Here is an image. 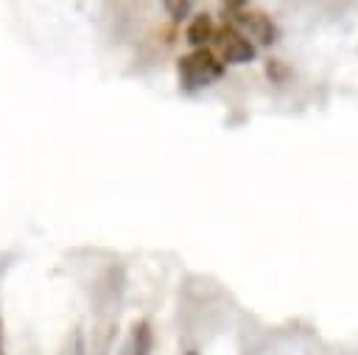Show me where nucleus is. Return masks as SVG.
Returning <instances> with one entry per match:
<instances>
[{
  "label": "nucleus",
  "instance_id": "obj_8",
  "mask_svg": "<svg viewBox=\"0 0 358 355\" xmlns=\"http://www.w3.org/2000/svg\"><path fill=\"white\" fill-rule=\"evenodd\" d=\"M0 355H3V321H0Z\"/></svg>",
  "mask_w": 358,
  "mask_h": 355
},
{
  "label": "nucleus",
  "instance_id": "obj_3",
  "mask_svg": "<svg viewBox=\"0 0 358 355\" xmlns=\"http://www.w3.org/2000/svg\"><path fill=\"white\" fill-rule=\"evenodd\" d=\"M213 39H215V48H218V53H221V61L246 64V61L255 59V45H252V39H246V36H243L238 28H232V25L215 28Z\"/></svg>",
  "mask_w": 358,
  "mask_h": 355
},
{
  "label": "nucleus",
  "instance_id": "obj_2",
  "mask_svg": "<svg viewBox=\"0 0 358 355\" xmlns=\"http://www.w3.org/2000/svg\"><path fill=\"white\" fill-rule=\"evenodd\" d=\"M221 11H224V17H229L227 25L238 28L246 39L252 36L260 45H271L277 39V25L266 11H257V8L246 6V3H227Z\"/></svg>",
  "mask_w": 358,
  "mask_h": 355
},
{
  "label": "nucleus",
  "instance_id": "obj_7",
  "mask_svg": "<svg viewBox=\"0 0 358 355\" xmlns=\"http://www.w3.org/2000/svg\"><path fill=\"white\" fill-rule=\"evenodd\" d=\"M165 8H168V14L173 20H185L187 11H190V3L187 0H171V3H165Z\"/></svg>",
  "mask_w": 358,
  "mask_h": 355
},
{
  "label": "nucleus",
  "instance_id": "obj_1",
  "mask_svg": "<svg viewBox=\"0 0 358 355\" xmlns=\"http://www.w3.org/2000/svg\"><path fill=\"white\" fill-rule=\"evenodd\" d=\"M176 73L187 89H201V87H210L213 81H218L224 75V61L210 48H196L179 59Z\"/></svg>",
  "mask_w": 358,
  "mask_h": 355
},
{
  "label": "nucleus",
  "instance_id": "obj_6",
  "mask_svg": "<svg viewBox=\"0 0 358 355\" xmlns=\"http://www.w3.org/2000/svg\"><path fill=\"white\" fill-rule=\"evenodd\" d=\"M62 355H84V338H81V333H78V330L64 341Z\"/></svg>",
  "mask_w": 358,
  "mask_h": 355
},
{
  "label": "nucleus",
  "instance_id": "obj_5",
  "mask_svg": "<svg viewBox=\"0 0 358 355\" xmlns=\"http://www.w3.org/2000/svg\"><path fill=\"white\" fill-rule=\"evenodd\" d=\"M213 34H215L213 17H210L207 11H201V14H193V17H190V25H187V31H185V39H187V42L193 45V50H196V48H204V42L213 39Z\"/></svg>",
  "mask_w": 358,
  "mask_h": 355
},
{
  "label": "nucleus",
  "instance_id": "obj_9",
  "mask_svg": "<svg viewBox=\"0 0 358 355\" xmlns=\"http://www.w3.org/2000/svg\"><path fill=\"white\" fill-rule=\"evenodd\" d=\"M187 355H196V352H187Z\"/></svg>",
  "mask_w": 358,
  "mask_h": 355
},
{
  "label": "nucleus",
  "instance_id": "obj_4",
  "mask_svg": "<svg viewBox=\"0 0 358 355\" xmlns=\"http://www.w3.org/2000/svg\"><path fill=\"white\" fill-rule=\"evenodd\" d=\"M151 344H154L151 324H148V321H137V324H131V330H129L123 355H151Z\"/></svg>",
  "mask_w": 358,
  "mask_h": 355
}]
</instances>
